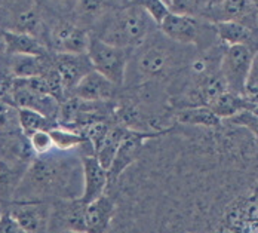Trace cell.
I'll return each instance as SVG.
<instances>
[{
	"label": "cell",
	"mask_w": 258,
	"mask_h": 233,
	"mask_svg": "<svg viewBox=\"0 0 258 233\" xmlns=\"http://www.w3.org/2000/svg\"><path fill=\"white\" fill-rule=\"evenodd\" d=\"M5 53V39H3V31L0 30V55Z\"/></svg>",
	"instance_id": "obj_31"
},
{
	"label": "cell",
	"mask_w": 258,
	"mask_h": 233,
	"mask_svg": "<svg viewBox=\"0 0 258 233\" xmlns=\"http://www.w3.org/2000/svg\"><path fill=\"white\" fill-rule=\"evenodd\" d=\"M126 134H128V128H123L120 125L110 127L100 150L95 153L97 160L100 162V165L103 166L105 171H108V168H110V165H111V162L114 159V155H116L119 146L122 144V141L125 140Z\"/></svg>",
	"instance_id": "obj_21"
},
{
	"label": "cell",
	"mask_w": 258,
	"mask_h": 233,
	"mask_svg": "<svg viewBox=\"0 0 258 233\" xmlns=\"http://www.w3.org/2000/svg\"><path fill=\"white\" fill-rule=\"evenodd\" d=\"M217 42L223 48L245 45L257 49V31L249 30L240 23L229 21V23H217L214 24Z\"/></svg>",
	"instance_id": "obj_16"
},
{
	"label": "cell",
	"mask_w": 258,
	"mask_h": 233,
	"mask_svg": "<svg viewBox=\"0 0 258 233\" xmlns=\"http://www.w3.org/2000/svg\"><path fill=\"white\" fill-rule=\"evenodd\" d=\"M226 122H227L229 127H234V128H239V130L248 131L251 135H254L257 138V111H254V110L240 111V113L234 114L230 119H227Z\"/></svg>",
	"instance_id": "obj_26"
},
{
	"label": "cell",
	"mask_w": 258,
	"mask_h": 233,
	"mask_svg": "<svg viewBox=\"0 0 258 233\" xmlns=\"http://www.w3.org/2000/svg\"><path fill=\"white\" fill-rule=\"evenodd\" d=\"M117 89V86H114L111 82L92 70L75 86L69 97H75L78 100L89 103H105L116 100Z\"/></svg>",
	"instance_id": "obj_13"
},
{
	"label": "cell",
	"mask_w": 258,
	"mask_h": 233,
	"mask_svg": "<svg viewBox=\"0 0 258 233\" xmlns=\"http://www.w3.org/2000/svg\"><path fill=\"white\" fill-rule=\"evenodd\" d=\"M28 165L30 163L9 162V160L0 159V202L3 204L5 209L9 204H12L14 193Z\"/></svg>",
	"instance_id": "obj_18"
},
{
	"label": "cell",
	"mask_w": 258,
	"mask_h": 233,
	"mask_svg": "<svg viewBox=\"0 0 258 233\" xmlns=\"http://www.w3.org/2000/svg\"><path fill=\"white\" fill-rule=\"evenodd\" d=\"M257 94H258V63L257 58L255 61L252 63L249 72H248V76L245 79V83H243V97L251 101V103L257 104Z\"/></svg>",
	"instance_id": "obj_29"
},
{
	"label": "cell",
	"mask_w": 258,
	"mask_h": 233,
	"mask_svg": "<svg viewBox=\"0 0 258 233\" xmlns=\"http://www.w3.org/2000/svg\"><path fill=\"white\" fill-rule=\"evenodd\" d=\"M5 212V207H3V204L0 202V217H2V214Z\"/></svg>",
	"instance_id": "obj_32"
},
{
	"label": "cell",
	"mask_w": 258,
	"mask_h": 233,
	"mask_svg": "<svg viewBox=\"0 0 258 233\" xmlns=\"http://www.w3.org/2000/svg\"><path fill=\"white\" fill-rule=\"evenodd\" d=\"M128 49H120L111 45H107L95 37H89L86 55L92 66V70L101 75L114 86H122L125 82L126 67H128Z\"/></svg>",
	"instance_id": "obj_6"
},
{
	"label": "cell",
	"mask_w": 258,
	"mask_h": 233,
	"mask_svg": "<svg viewBox=\"0 0 258 233\" xmlns=\"http://www.w3.org/2000/svg\"><path fill=\"white\" fill-rule=\"evenodd\" d=\"M49 135L53 144V150H58V152H73L75 149H79L80 146L88 143L86 138L80 132L66 130L61 127L52 128L49 131Z\"/></svg>",
	"instance_id": "obj_23"
},
{
	"label": "cell",
	"mask_w": 258,
	"mask_h": 233,
	"mask_svg": "<svg viewBox=\"0 0 258 233\" xmlns=\"http://www.w3.org/2000/svg\"><path fill=\"white\" fill-rule=\"evenodd\" d=\"M80 155L58 152L34 156L18 184L12 202H52L76 199L82 195Z\"/></svg>",
	"instance_id": "obj_1"
},
{
	"label": "cell",
	"mask_w": 258,
	"mask_h": 233,
	"mask_svg": "<svg viewBox=\"0 0 258 233\" xmlns=\"http://www.w3.org/2000/svg\"><path fill=\"white\" fill-rule=\"evenodd\" d=\"M255 58H257V49L245 45H236L223 49L218 72L224 80L229 92L237 95L243 94L245 79L248 76V72L252 63L255 61Z\"/></svg>",
	"instance_id": "obj_8"
},
{
	"label": "cell",
	"mask_w": 258,
	"mask_h": 233,
	"mask_svg": "<svg viewBox=\"0 0 258 233\" xmlns=\"http://www.w3.org/2000/svg\"><path fill=\"white\" fill-rule=\"evenodd\" d=\"M191 51L195 49L177 45L155 31L141 46L129 53L125 78L132 75H135V78L125 80L123 85L149 88L150 85L159 86L172 78L181 80L178 76L185 73L187 66L195 55L190 53Z\"/></svg>",
	"instance_id": "obj_2"
},
{
	"label": "cell",
	"mask_w": 258,
	"mask_h": 233,
	"mask_svg": "<svg viewBox=\"0 0 258 233\" xmlns=\"http://www.w3.org/2000/svg\"><path fill=\"white\" fill-rule=\"evenodd\" d=\"M114 5L91 27L89 34L107 45L134 51L155 33L157 27L140 2L123 3V6Z\"/></svg>",
	"instance_id": "obj_3"
},
{
	"label": "cell",
	"mask_w": 258,
	"mask_h": 233,
	"mask_svg": "<svg viewBox=\"0 0 258 233\" xmlns=\"http://www.w3.org/2000/svg\"><path fill=\"white\" fill-rule=\"evenodd\" d=\"M82 163V195L80 201L88 205L103 196L107 189V171L95 156H80Z\"/></svg>",
	"instance_id": "obj_14"
},
{
	"label": "cell",
	"mask_w": 258,
	"mask_h": 233,
	"mask_svg": "<svg viewBox=\"0 0 258 233\" xmlns=\"http://www.w3.org/2000/svg\"><path fill=\"white\" fill-rule=\"evenodd\" d=\"M166 131H162V132H141V131L128 130L125 140L119 146V149H117V152L114 155V159H113V162H111V165H110V168L107 171V187L113 186L129 166H132L140 159L147 141L159 138Z\"/></svg>",
	"instance_id": "obj_9"
},
{
	"label": "cell",
	"mask_w": 258,
	"mask_h": 233,
	"mask_svg": "<svg viewBox=\"0 0 258 233\" xmlns=\"http://www.w3.org/2000/svg\"><path fill=\"white\" fill-rule=\"evenodd\" d=\"M116 212V201L113 195L104 193L85 209L83 226L85 233H107Z\"/></svg>",
	"instance_id": "obj_15"
},
{
	"label": "cell",
	"mask_w": 258,
	"mask_h": 233,
	"mask_svg": "<svg viewBox=\"0 0 258 233\" xmlns=\"http://www.w3.org/2000/svg\"><path fill=\"white\" fill-rule=\"evenodd\" d=\"M27 140H28V146H30V149H31L34 156L48 155L53 150V144H52L49 131L34 132L30 137H27Z\"/></svg>",
	"instance_id": "obj_27"
},
{
	"label": "cell",
	"mask_w": 258,
	"mask_h": 233,
	"mask_svg": "<svg viewBox=\"0 0 258 233\" xmlns=\"http://www.w3.org/2000/svg\"><path fill=\"white\" fill-rule=\"evenodd\" d=\"M85 209L86 205L80 201V198L52 201L49 233H85Z\"/></svg>",
	"instance_id": "obj_11"
},
{
	"label": "cell",
	"mask_w": 258,
	"mask_h": 233,
	"mask_svg": "<svg viewBox=\"0 0 258 233\" xmlns=\"http://www.w3.org/2000/svg\"><path fill=\"white\" fill-rule=\"evenodd\" d=\"M0 30L28 34L45 46L46 28L39 2H0ZM46 48V46H45Z\"/></svg>",
	"instance_id": "obj_5"
},
{
	"label": "cell",
	"mask_w": 258,
	"mask_h": 233,
	"mask_svg": "<svg viewBox=\"0 0 258 233\" xmlns=\"http://www.w3.org/2000/svg\"><path fill=\"white\" fill-rule=\"evenodd\" d=\"M175 125L196 130H218L223 122L208 107H187L172 111Z\"/></svg>",
	"instance_id": "obj_17"
},
{
	"label": "cell",
	"mask_w": 258,
	"mask_h": 233,
	"mask_svg": "<svg viewBox=\"0 0 258 233\" xmlns=\"http://www.w3.org/2000/svg\"><path fill=\"white\" fill-rule=\"evenodd\" d=\"M108 130H110V125L107 122H92V124H88L86 127H83L79 131L86 138V141L91 144L94 156L100 150Z\"/></svg>",
	"instance_id": "obj_24"
},
{
	"label": "cell",
	"mask_w": 258,
	"mask_h": 233,
	"mask_svg": "<svg viewBox=\"0 0 258 233\" xmlns=\"http://www.w3.org/2000/svg\"><path fill=\"white\" fill-rule=\"evenodd\" d=\"M45 46L55 53H86L89 43V31L76 26L72 21L70 9L69 15H59L51 26H45Z\"/></svg>",
	"instance_id": "obj_7"
},
{
	"label": "cell",
	"mask_w": 258,
	"mask_h": 233,
	"mask_svg": "<svg viewBox=\"0 0 258 233\" xmlns=\"http://www.w3.org/2000/svg\"><path fill=\"white\" fill-rule=\"evenodd\" d=\"M5 39V53L6 55H31V56H43L49 51L42 45V42L28 34L8 33L3 31Z\"/></svg>",
	"instance_id": "obj_19"
},
{
	"label": "cell",
	"mask_w": 258,
	"mask_h": 233,
	"mask_svg": "<svg viewBox=\"0 0 258 233\" xmlns=\"http://www.w3.org/2000/svg\"><path fill=\"white\" fill-rule=\"evenodd\" d=\"M53 67L61 79L66 98L82 79L92 72L86 53H52Z\"/></svg>",
	"instance_id": "obj_12"
},
{
	"label": "cell",
	"mask_w": 258,
	"mask_h": 233,
	"mask_svg": "<svg viewBox=\"0 0 258 233\" xmlns=\"http://www.w3.org/2000/svg\"><path fill=\"white\" fill-rule=\"evenodd\" d=\"M21 132L18 125V110L11 104L0 101V135Z\"/></svg>",
	"instance_id": "obj_25"
},
{
	"label": "cell",
	"mask_w": 258,
	"mask_h": 233,
	"mask_svg": "<svg viewBox=\"0 0 258 233\" xmlns=\"http://www.w3.org/2000/svg\"><path fill=\"white\" fill-rule=\"evenodd\" d=\"M140 5L150 17V20L155 23L156 27L160 26L162 21L171 14L165 0H147V2H140Z\"/></svg>",
	"instance_id": "obj_28"
},
{
	"label": "cell",
	"mask_w": 258,
	"mask_h": 233,
	"mask_svg": "<svg viewBox=\"0 0 258 233\" xmlns=\"http://www.w3.org/2000/svg\"><path fill=\"white\" fill-rule=\"evenodd\" d=\"M5 211L26 233H49L51 202H12Z\"/></svg>",
	"instance_id": "obj_10"
},
{
	"label": "cell",
	"mask_w": 258,
	"mask_h": 233,
	"mask_svg": "<svg viewBox=\"0 0 258 233\" xmlns=\"http://www.w3.org/2000/svg\"><path fill=\"white\" fill-rule=\"evenodd\" d=\"M0 233H26L20 224L9 215L8 211H5L0 217Z\"/></svg>",
	"instance_id": "obj_30"
},
{
	"label": "cell",
	"mask_w": 258,
	"mask_h": 233,
	"mask_svg": "<svg viewBox=\"0 0 258 233\" xmlns=\"http://www.w3.org/2000/svg\"><path fill=\"white\" fill-rule=\"evenodd\" d=\"M208 108H211V111L221 121H227L233 118L234 114L245 111V110H254L257 111V104L248 101L243 95H237L226 91L224 94H221L214 103L211 104Z\"/></svg>",
	"instance_id": "obj_20"
},
{
	"label": "cell",
	"mask_w": 258,
	"mask_h": 233,
	"mask_svg": "<svg viewBox=\"0 0 258 233\" xmlns=\"http://www.w3.org/2000/svg\"><path fill=\"white\" fill-rule=\"evenodd\" d=\"M157 28L162 36L181 46H196L198 49L207 51L217 43L214 24L193 17L169 14Z\"/></svg>",
	"instance_id": "obj_4"
},
{
	"label": "cell",
	"mask_w": 258,
	"mask_h": 233,
	"mask_svg": "<svg viewBox=\"0 0 258 233\" xmlns=\"http://www.w3.org/2000/svg\"><path fill=\"white\" fill-rule=\"evenodd\" d=\"M18 110V125L20 131L24 137H30L34 132L39 131H51L52 128H56L58 124L37 111L27 110V108H17Z\"/></svg>",
	"instance_id": "obj_22"
}]
</instances>
